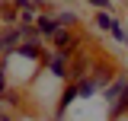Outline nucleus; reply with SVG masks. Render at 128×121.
I'll list each match as a JSON object with an SVG mask.
<instances>
[{"mask_svg":"<svg viewBox=\"0 0 128 121\" xmlns=\"http://www.w3.org/2000/svg\"><path fill=\"white\" fill-rule=\"evenodd\" d=\"M35 29H38V38L45 42V38H54V35L61 32V26H58L54 13H38V19H35Z\"/></svg>","mask_w":128,"mask_h":121,"instance_id":"obj_1","label":"nucleus"},{"mask_svg":"<svg viewBox=\"0 0 128 121\" xmlns=\"http://www.w3.org/2000/svg\"><path fill=\"white\" fill-rule=\"evenodd\" d=\"M54 19H58L61 29H70V26L77 22V13H74V10H61V13H54Z\"/></svg>","mask_w":128,"mask_h":121,"instance_id":"obj_2","label":"nucleus"},{"mask_svg":"<svg viewBox=\"0 0 128 121\" xmlns=\"http://www.w3.org/2000/svg\"><path fill=\"white\" fill-rule=\"evenodd\" d=\"M96 26H99L102 32H112V29H115V16H112V13H102V10H99V13H96Z\"/></svg>","mask_w":128,"mask_h":121,"instance_id":"obj_3","label":"nucleus"},{"mask_svg":"<svg viewBox=\"0 0 128 121\" xmlns=\"http://www.w3.org/2000/svg\"><path fill=\"white\" fill-rule=\"evenodd\" d=\"M90 3H93V6H96V10H102V13H109V6H112V3H109V0H90Z\"/></svg>","mask_w":128,"mask_h":121,"instance_id":"obj_4","label":"nucleus"},{"mask_svg":"<svg viewBox=\"0 0 128 121\" xmlns=\"http://www.w3.org/2000/svg\"><path fill=\"white\" fill-rule=\"evenodd\" d=\"M13 6L16 10H26V6H32V0H13Z\"/></svg>","mask_w":128,"mask_h":121,"instance_id":"obj_5","label":"nucleus"}]
</instances>
